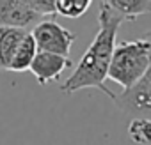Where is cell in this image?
<instances>
[{"mask_svg":"<svg viewBox=\"0 0 151 145\" xmlns=\"http://www.w3.org/2000/svg\"><path fill=\"white\" fill-rule=\"evenodd\" d=\"M124 23V20L116 14L112 9L101 6L100 14H98V32L82 55L78 65L75 67L71 76L60 85V92L64 94H73L82 89H98L103 94H107L112 101L116 94L105 85L107 72L110 65V58L116 48V37L119 27Z\"/></svg>","mask_w":151,"mask_h":145,"instance_id":"obj_1","label":"cell"},{"mask_svg":"<svg viewBox=\"0 0 151 145\" xmlns=\"http://www.w3.org/2000/svg\"><path fill=\"white\" fill-rule=\"evenodd\" d=\"M149 65V46L144 37L135 41H123L114 48L107 78H110L123 89H128L144 76Z\"/></svg>","mask_w":151,"mask_h":145,"instance_id":"obj_2","label":"cell"},{"mask_svg":"<svg viewBox=\"0 0 151 145\" xmlns=\"http://www.w3.org/2000/svg\"><path fill=\"white\" fill-rule=\"evenodd\" d=\"M114 104L132 119L151 120V65L137 83L116 94Z\"/></svg>","mask_w":151,"mask_h":145,"instance_id":"obj_3","label":"cell"},{"mask_svg":"<svg viewBox=\"0 0 151 145\" xmlns=\"http://www.w3.org/2000/svg\"><path fill=\"white\" fill-rule=\"evenodd\" d=\"M30 34L36 41L37 51H48V53H55L62 57H69L71 46L77 39V34L64 28L52 18L41 20L37 25L32 27Z\"/></svg>","mask_w":151,"mask_h":145,"instance_id":"obj_4","label":"cell"},{"mask_svg":"<svg viewBox=\"0 0 151 145\" xmlns=\"http://www.w3.org/2000/svg\"><path fill=\"white\" fill-rule=\"evenodd\" d=\"M41 20H45V16L23 0H0V27L29 30Z\"/></svg>","mask_w":151,"mask_h":145,"instance_id":"obj_5","label":"cell"},{"mask_svg":"<svg viewBox=\"0 0 151 145\" xmlns=\"http://www.w3.org/2000/svg\"><path fill=\"white\" fill-rule=\"evenodd\" d=\"M73 65L69 57L48 53V51H37L29 71L36 76L39 85H48L50 82H55L60 78V75Z\"/></svg>","mask_w":151,"mask_h":145,"instance_id":"obj_6","label":"cell"},{"mask_svg":"<svg viewBox=\"0 0 151 145\" xmlns=\"http://www.w3.org/2000/svg\"><path fill=\"white\" fill-rule=\"evenodd\" d=\"M101 6L112 9L124 21H133L142 14H151V0H101Z\"/></svg>","mask_w":151,"mask_h":145,"instance_id":"obj_7","label":"cell"},{"mask_svg":"<svg viewBox=\"0 0 151 145\" xmlns=\"http://www.w3.org/2000/svg\"><path fill=\"white\" fill-rule=\"evenodd\" d=\"M37 53V46H36V41L32 37L30 32H27L23 36V39L20 41V44L16 46L14 53H13V58L9 62V67L7 71H14V72H23V71H29L34 57Z\"/></svg>","mask_w":151,"mask_h":145,"instance_id":"obj_8","label":"cell"},{"mask_svg":"<svg viewBox=\"0 0 151 145\" xmlns=\"http://www.w3.org/2000/svg\"><path fill=\"white\" fill-rule=\"evenodd\" d=\"M93 0H55V13L64 18H80L87 13Z\"/></svg>","mask_w":151,"mask_h":145,"instance_id":"obj_9","label":"cell"},{"mask_svg":"<svg viewBox=\"0 0 151 145\" xmlns=\"http://www.w3.org/2000/svg\"><path fill=\"white\" fill-rule=\"evenodd\" d=\"M128 136L137 145H151V120L132 119L128 124Z\"/></svg>","mask_w":151,"mask_h":145,"instance_id":"obj_10","label":"cell"},{"mask_svg":"<svg viewBox=\"0 0 151 145\" xmlns=\"http://www.w3.org/2000/svg\"><path fill=\"white\" fill-rule=\"evenodd\" d=\"M34 11H37L41 16H55V0H23Z\"/></svg>","mask_w":151,"mask_h":145,"instance_id":"obj_11","label":"cell"},{"mask_svg":"<svg viewBox=\"0 0 151 145\" xmlns=\"http://www.w3.org/2000/svg\"><path fill=\"white\" fill-rule=\"evenodd\" d=\"M7 27H0V69L4 71V58H2V48H4V36Z\"/></svg>","mask_w":151,"mask_h":145,"instance_id":"obj_12","label":"cell"},{"mask_svg":"<svg viewBox=\"0 0 151 145\" xmlns=\"http://www.w3.org/2000/svg\"><path fill=\"white\" fill-rule=\"evenodd\" d=\"M144 39L147 41V46H149V57H151V32H147V34L144 36Z\"/></svg>","mask_w":151,"mask_h":145,"instance_id":"obj_13","label":"cell"}]
</instances>
